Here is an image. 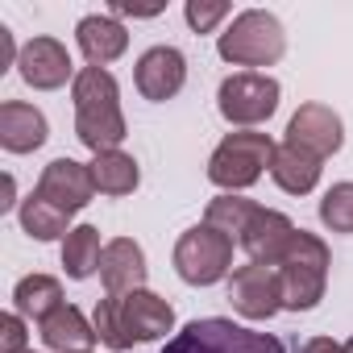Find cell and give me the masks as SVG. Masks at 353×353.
Listing matches in <instances>:
<instances>
[{"instance_id": "obj_1", "label": "cell", "mask_w": 353, "mask_h": 353, "mask_svg": "<svg viewBox=\"0 0 353 353\" xmlns=\"http://www.w3.org/2000/svg\"><path fill=\"white\" fill-rule=\"evenodd\" d=\"M96 336L108 349H129V345H145L158 341L174 328V307L154 295V291H129V295H104L96 303Z\"/></svg>"}, {"instance_id": "obj_2", "label": "cell", "mask_w": 353, "mask_h": 353, "mask_svg": "<svg viewBox=\"0 0 353 353\" xmlns=\"http://www.w3.org/2000/svg\"><path fill=\"white\" fill-rule=\"evenodd\" d=\"M75 100V137L92 154H108L125 141V117H121V88L104 67H83L71 83Z\"/></svg>"}, {"instance_id": "obj_3", "label": "cell", "mask_w": 353, "mask_h": 353, "mask_svg": "<svg viewBox=\"0 0 353 353\" xmlns=\"http://www.w3.org/2000/svg\"><path fill=\"white\" fill-rule=\"evenodd\" d=\"M279 279H283V307L291 312H312L324 299V283H328V245L316 233L295 229L291 245L279 258Z\"/></svg>"}, {"instance_id": "obj_4", "label": "cell", "mask_w": 353, "mask_h": 353, "mask_svg": "<svg viewBox=\"0 0 353 353\" xmlns=\"http://www.w3.org/2000/svg\"><path fill=\"white\" fill-rule=\"evenodd\" d=\"M221 59L233 67H274L287 54V34L274 13L266 9H245L233 17V26L216 42Z\"/></svg>"}, {"instance_id": "obj_5", "label": "cell", "mask_w": 353, "mask_h": 353, "mask_svg": "<svg viewBox=\"0 0 353 353\" xmlns=\"http://www.w3.org/2000/svg\"><path fill=\"white\" fill-rule=\"evenodd\" d=\"M274 150L279 145L270 141V133H229L208 158V179L225 188L229 196L245 192L262 179V170H270Z\"/></svg>"}, {"instance_id": "obj_6", "label": "cell", "mask_w": 353, "mask_h": 353, "mask_svg": "<svg viewBox=\"0 0 353 353\" xmlns=\"http://www.w3.org/2000/svg\"><path fill=\"white\" fill-rule=\"evenodd\" d=\"M162 353H287V349L270 332H254L233 320L208 316V320H192L183 332H174Z\"/></svg>"}, {"instance_id": "obj_7", "label": "cell", "mask_w": 353, "mask_h": 353, "mask_svg": "<svg viewBox=\"0 0 353 353\" xmlns=\"http://www.w3.org/2000/svg\"><path fill=\"white\" fill-rule=\"evenodd\" d=\"M233 266V237L212 225H192L174 241V270L192 287H212Z\"/></svg>"}, {"instance_id": "obj_8", "label": "cell", "mask_w": 353, "mask_h": 353, "mask_svg": "<svg viewBox=\"0 0 353 353\" xmlns=\"http://www.w3.org/2000/svg\"><path fill=\"white\" fill-rule=\"evenodd\" d=\"M216 108L229 125H262L279 108V79H270L262 71H237L221 83Z\"/></svg>"}, {"instance_id": "obj_9", "label": "cell", "mask_w": 353, "mask_h": 353, "mask_svg": "<svg viewBox=\"0 0 353 353\" xmlns=\"http://www.w3.org/2000/svg\"><path fill=\"white\" fill-rule=\"evenodd\" d=\"M291 237H295V225L283 212L262 208V204H250L241 225L233 229V241L250 254V262H262V266H279V258L291 245Z\"/></svg>"}, {"instance_id": "obj_10", "label": "cell", "mask_w": 353, "mask_h": 353, "mask_svg": "<svg viewBox=\"0 0 353 353\" xmlns=\"http://www.w3.org/2000/svg\"><path fill=\"white\" fill-rule=\"evenodd\" d=\"M229 299L245 320H270L274 312H283V279L274 266L245 262L229 279Z\"/></svg>"}, {"instance_id": "obj_11", "label": "cell", "mask_w": 353, "mask_h": 353, "mask_svg": "<svg viewBox=\"0 0 353 353\" xmlns=\"http://www.w3.org/2000/svg\"><path fill=\"white\" fill-rule=\"evenodd\" d=\"M34 196H42L46 204L63 208L67 216H75V212H79L83 204H92V196H96L92 166H83V162H75V158H54V162L42 170Z\"/></svg>"}, {"instance_id": "obj_12", "label": "cell", "mask_w": 353, "mask_h": 353, "mask_svg": "<svg viewBox=\"0 0 353 353\" xmlns=\"http://www.w3.org/2000/svg\"><path fill=\"white\" fill-rule=\"evenodd\" d=\"M341 141H345V129H341V117L328 104H303L287 125V145H295V150H303L320 162L328 154H336Z\"/></svg>"}, {"instance_id": "obj_13", "label": "cell", "mask_w": 353, "mask_h": 353, "mask_svg": "<svg viewBox=\"0 0 353 353\" xmlns=\"http://www.w3.org/2000/svg\"><path fill=\"white\" fill-rule=\"evenodd\" d=\"M17 71H21V79H26L30 88H38V92H54V88H63V83L75 75L71 54H67V46H63L59 38H34V42H26L21 54H17ZM71 83H75V79H71Z\"/></svg>"}, {"instance_id": "obj_14", "label": "cell", "mask_w": 353, "mask_h": 353, "mask_svg": "<svg viewBox=\"0 0 353 353\" xmlns=\"http://www.w3.org/2000/svg\"><path fill=\"white\" fill-rule=\"evenodd\" d=\"M133 79H137V92L145 100H170V96H179V88L188 79V59L174 46H150L137 59Z\"/></svg>"}, {"instance_id": "obj_15", "label": "cell", "mask_w": 353, "mask_h": 353, "mask_svg": "<svg viewBox=\"0 0 353 353\" xmlns=\"http://www.w3.org/2000/svg\"><path fill=\"white\" fill-rule=\"evenodd\" d=\"M100 279H104V291L108 295H129V291H141L145 287V254L137 241L129 237H117L104 245V258H100Z\"/></svg>"}, {"instance_id": "obj_16", "label": "cell", "mask_w": 353, "mask_h": 353, "mask_svg": "<svg viewBox=\"0 0 353 353\" xmlns=\"http://www.w3.org/2000/svg\"><path fill=\"white\" fill-rule=\"evenodd\" d=\"M75 42H79V50H83V59H88L92 67H108L112 59L125 54L129 34H125V26H121L117 17L92 13V17H83V21L75 26Z\"/></svg>"}, {"instance_id": "obj_17", "label": "cell", "mask_w": 353, "mask_h": 353, "mask_svg": "<svg viewBox=\"0 0 353 353\" xmlns=\"http://www.w3.org/2000/svg\"><path fill=\"white\" fill-rule=\"evenodd\" d=\"M46 117L34 108V104H21V100H5L0 104V145L9 154H30L46 141Z\"/></svg>"}, {"instance_id": "obj_18", "label": "cell", "mask_w": 353, "mask_h": 353, "mask_svg": "<svg viewBox=\"0 0 353 353\" xmlns=\"http://www.w3.org/2000/svg\"><path fill=\"white\" fill-rule=\"evenodd\" d=\"M38 336H42L46 349H54V353H83V349H92V341H100V336H96V324H88V316H83L79 307H71V303L54 307V312L38 324Z\"/></svg>"}, {"instance_id": "obj_19", "label": "cell", "mask_w": 353, "mask_h": 353, "mask_svg": "<svg viewBox=\"0 0 353 353\" xmlns=\"http://www.w3.org/2000/svg\"><path fill=\"white\" fill-rule=\"evenodd\" d=\"M270 179L287 192V196H307L316 183H320V158L295 150V145H279L274 150V162H270Z\"/></svg>"}, {"instance_id": "obj_20", "label": "cell", "mask_w": 353, "mask_h": 353, "mask_svg": "<svg viewBox=\"0 0 353 353\" xmlns=\"http://www.w3.org/2000/svg\"><path fill=\"white\" fill-rule=\"evenodd\" d=\"M13 307H17V316H30L42 324L54 307H63V283L50 274H26L13 291Z\"/></svg>"}, {"instance_id": "obj_21", "label": "cell", "mask_w": 353, "mask_h": 353, "mask_svg": "<svg viewBox=\"0 0 353 353\" xmlns=\"http://www.w3.org/2000/svg\"><path fill=\"white\" fill-rule=\"evenodd\" d=\"M88 166H92L96 192H104V196H129V192L141 183V170H137V162H133L129 154H121V150L96 154Z\"/></svg>"}, {"instance_id": "obj_22", "label": "cell", "mask_w": 353, "mask_h": 353, "mask_svg": "<svg viewBox=\"0 0 353 353\" xmlns=\"http://www.w3.org/2000/svg\"><path fill=\"white\" fill-rule=\"evenodd\" d=\"M100 258H104V250H100V229L96 225H79V229L67 233V241H63V266H67L71 279H92L100 270Z\"/></svg>"}, {"instance_id": "obj_23", "label": "cell", "mask_w": 353, "mask_h": 353, "mask_svg": "<svg viewBox=\"0 0 353 353\" xmlns=\"http://www.w3.org/2000/svg\"><path fill=\"white\" fill-rule=\"evenodd\" d=\"M67 225H71V216H67L63 208L46 204L42 196H30V200L21 204V229H26L34 241H59V237L71 233Z\"/></svg>"}, {"instance_id": "obj_24", "label": "cell", "mask_w": 353, "mask_h": 353, "mask_svg": "<svg viewBox=\"0 0 353 353\" xmlns=\"http://www.w3.org/2000/svg\"><path fill=\"white\" fill-rule=\"evenodd\" d=\"M320 221L332 233H353V183H332L320 200Z\"/></svg>"}, {"instance_id": "obj_25", "label": "cell", "mask_w": 353, "mask_h": 353, "mask_svg": "<svg viewBox=\"0 0 353 353\" xmlns=\"http://www.w3.org/2000/svg\"><path fill=\"white\" fill-rule=\"evenodd\" d=\"M183 17H188V26L196 34H208V30H216V21L229 17V5H225V0H188Z\"/></svg>"}, {"instance_id": "obj_26", "label": "cell", "mask_w": 353, "mask_h": 353, "mask_svg": "<svg viewBox=\"0 0 353 353\" xmlns=\"http://www.w3.org/2000/svg\"><path fill=\"white\" fill-rule=\"evenodd\" d=\"M0 353H26V316H0Z\"/></svg>"}, {"instance_id": "obj_27", "label": "cell", "mask_w": 353, "mask_h": 353, "mask_svg": "<svg viewBox=\"0 0 353 353\" xmlns=\"http://www.w3.org/2000/svg\"><path fill=\"white\" fill-rule=\"evenodd\" d=\"M299 353H353V349L341 345V341H332V336H312V341L299 345Z\"/></svg>"}, {"instance_id": "obj_28", "label": "cell", "mask_w": 353, "mask_h": 353, "mask_svg": "<svg viewBox=\"0 0 353 353\" xmlns=\"http://www.w3.org/2000/svg\"><path fill=\"white\" fill-rule=\"evenodd\" d=\"M13 54H17V50H13V34L0 26V71H9V67H13Z\"/></svg>"}, {"instance_id": "obj_29", "label": "cell", "mask_w": 353, "mask_h": 353, "mask_svg": "<svg viewBox=\"0 0 353 353\" xmlns=\"http://www.w3.org/2000/svg\"><path fill=\"white\" fill-rule=\"evenodd\" d=\"M13 192H17V188H13V179H5V200H0V208H5V212L13 208Z\"/></svg>"}, {"instance_id": "obj_30", "label": "cell", "mask_w": 353, "mask_h": 353, "mask_svg": "<svg viewBox=\"0 0 353 353\" xmlns=\"http://www.w3.org/2000/svg\"><path fill=\"white\" fill-rule=\"evenodd\" d=\"M26 353H34V349H26Z\"/></svg>"}, {"instance_id": "obj_31", "label": "cell", "mask_w": 353, "mask_h": 353, "mask_svg": "<svg viewBox=\"0 0 353 353\" xmlns=\"http://www.w3.org/2000/svg\"><path fill=\"white\" fill-rule=\"evenodd\" d=\"M83 353H92V349H83Z\"/></svg>"}]
</instances>
